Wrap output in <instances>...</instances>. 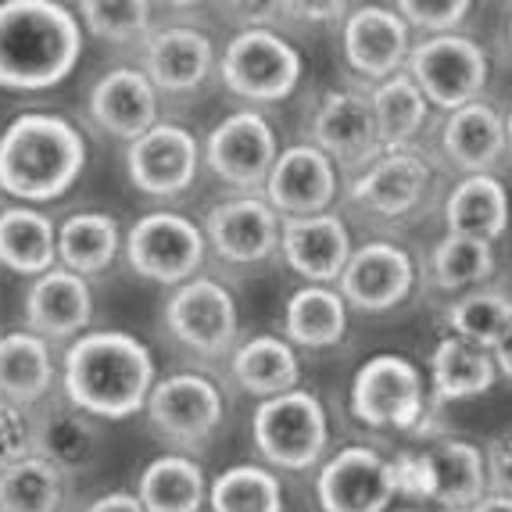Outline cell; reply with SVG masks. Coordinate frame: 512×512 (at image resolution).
Masks as SVG:
<instances>
[{
  "label": "cell",
  "instance_id": "45",
  "mask_svg": "<svg viewBox=\"0 0 512 512\" xmlns=\"http://www.w3.org/2000/svg\"><path fill=\"white\" fill-rule=\"evenodd\" d=\"M287 11H294V15H305V18H341L348 15V8L344 4H287Z\"/></svg>",
  "mask_w": 512,
  "mask_h": 512
},
{
  "label": "cell",
  "instance_id": "5",
  "mask_svg": "<svg viewBox=\"0 0 512 512\" xmlns=\"http://www.w3.org/2000/svg\"><path fill=\"white\" fill-rule=\"evenodd\" d=\"M251 437L269 466L287 473L316 470L330 444V419L316 394L294 387L287 394L265 398L251 416Z\"/></svg>",
  "mask_w": 512,
  "mask_h": 512
},
{
  "label": "cell",
  "instance_id": "44",
  "mask_svg": "<svg viewBox=\"0 0 512 512\" xmlns=\"http://www.w3.org/2000/svg\"><path fill=\"white\" fill-rule=\"evenodd\" d=\"M86 512H147L144 502L137 498V491H111V495H101L86 505Z\"/></svg>",
  "mask_w": 512,
  "mask_h": 512
},
{
  "label": "cell",
  "instance_id": "18",
  "mask_svg": "<svg viewBox=\"0 0 512 512\" xmlns=\"http://www.w3.org/2000/svg\"><path fill=\"white\" fill-rule=\"evenodd\" d=\"M412 287H416L412 255L391 240H369L355 248L348 269L337 280L344 305L359 312H391L409 301Z\"/></svg>",
  "mask_w": 512,
  "mask_h": 512
},
{
  "label": "cell",
  "instance_id": "46",
  "mask_svg": "<svg viewBox=\"0 0 512 512\" xmlns=\"http://www.w3.org/2000/svg\"><path fill=\"white\" fill-rule=\"evenodd\" d=\"M495 366H498V376H509L512 380V326H509V333H505L502 341L495 344Z\"/></svg>",
  "mask_w": 512,
  "mask_h": 512
},
{
  "label": "cell",
  "instance_id": "15",
  "mask_svg": "<svg viewBox=\"0 0 512 512\" xmlns=\"http://www.w3.org/2000/svg\"><path fill=\"white\" fill-rule=\"evenodd\" d=\"M341 47L348 69L362 79L384 83L409 65L412 29L391 4H362L341 22Z\"/></svg>",
  "mask_w": 512,
  "mask_h": 512
},
{
  "label": "cell",
  "instance_id": "28",
  "mask_svg": "<svg viewBox=\"0 0 512 512\" xmlns=\"http://www.w3.org/2000/svg\"><path fill=\"white\" fill-rule=\"evenodd\" d=\"M495 355L459 337H441L430 351V398L434 402H470L495 387Z\"/></svg>",
  "mask_w": 512,
  "mask_h": 512
},
{
  "label": "cell",
  "instance_id": "9",
  "mask_svg": "<svg viewBox=\"0 0 512 512\" xmlns=\"http://www.w3.org/2000/svg\"><path fill=\"white\" fill-rule=\"evenodd\" d=\"M162 319L172 341L201 359H222L237 348V298L226 283L212 280V276H194V280L172 287Z\"/></svg>",
  "mask_w": 512,
  "mask_h": 512
},
{
  "label": "cell",
  "instance_id": "4",
  "mask_svg": "<svg viewBox=\"0 0 512 512\" xmlns=\"http://www.w3.org/2000/svg\"><path fill=\"white\" fill-rule=\"evenodd\" d=\"M351 416L369 430L419 434L430 419V387L423 369L405 355L380 351L351 376Z\"/></svg>",
  "mask_w": 512,
  "mask_h": 512
},
{
  "label": "cell",
  "instance_id": "30",
  "mask_svg": "<svg viewBox=\"0 0 512 512\" xmlns=\"http://www.w3.org/2000/svg\"><path fill=\"white\" fill-rule=\"evenodd\" d=\"M137 498L147 512H201L208 505V477L194 455H158L137 477Z\"/></svg>",
  "mask_w": 512,
  "mask_h": 512
},
{
  "label": "cell",
  "instance_id": "10",
  "mask_svg": "<svg viewBox=\"0 0 512 512\" xmlns=\"http://www.w3.org/2000/svg\"><path fill=\"white\" fill-rule=\"evenodd\" d=\"M205 255V230L180 212H147L126 233V258L133 273L162 287H180L201 276Z\"/></svg>",
  "mask_w": 512,
  "mask_h": 512
},
{
  "label": "cell",
  "instance_id": "29",
  "mask_svg": "<svg viewBox=\"0 0 512 512\" xmlns=\"http://www.w3.org/2000/svg\"><path fill=\"white\" fill-rule=\"evenodd\" d=\"M230 373L240 391L255 394L258 402H265V398H276V394H287L298 387L301 362L291 341L262 333V337H251V341L233 348Z\"/></svg>",
  "mask_w": 512,
  "mask_h": 512
},
{
  "label": "cell",
  "instance_id": "22",
  "mask_svg": "<svg viewBox=\"0 0 512 512\" xmlns=\"http://www.w3.org/2000/svg\"><path fill=\"white\" fill-rule=\"evenodd\" d=\"M86 108L97 129L126 144L158 126V90L140 69H108L97 76L86 94Z\"/></svg>",
  "mask_w": 512,
  "mask_h": 512
},
{
  "label": "cell",
  "instance_id": "43",
  "mask_svg": "<svg viewBox=\"0 0 512 512\" xmlns=\"http://www.w3.org/2000/svg\"><path fill=\"white\" fill-rule=\"evenodd\" d=\"M487 484L491 491H502V495H512V427L502 430L495 441L487 444Z\"/></svg>",
  "mask_w": 512,
  "mask_h": 512
},
{
  "label": "cell",
  "instance_id": "7",
  "mask_svg": "<svg viewBox=\"0 0 512 512\" xmlns=\"http://www.w3.org/2000/svg\"><path fill=\"white\" fill-rule=\"evenodd\" d=\"M405 72L423 90L430 108L459 111L480 101L491 76V61L484 47L466 33L423 36L419 43H412Z\"/></svg>",
  "mask_w": 512,
  "mask_h": 512
},
{
  "label": "cell",
  "instance_id": "36",
  "mask_svg": "<svg viewBox=\"0 0 512 512\" xmlns=\"http://www.w3.org/2000/svg\"><path fill=\"white\" fill-rule=\"evenodd\" d=\"M65 473L40 455H22L0 470V512H61Z\"/></svg>",
  "mask_w": 512,
  "mask_h": 512
},
{
  "label": "cell",
  "instance_id": "17",
  "mask_svg": "<svg viewBox=\"0 0 512 512\" xmlns=\"http://www.w3.org/2000/svg\"><path fill=\"white\" fill-rule=\"evenodd\" d=\"M208 248L230 265H258L280 251L283 219L262 194L226 197L205 215Z\"/></svg>",
  "mask_w": 512,
  "mask_h": 512
},
{
  "label": "cell",
  "instance_id": "27",
  "mask_svg": "<svg viewBox=\"0 0 512 512\" xmlns=\"http://www.w3.org/2000/svg\"><path fill=\"white\" fill-rule=\"evenodd\" d=\"M512 219V201L505 183L495 172H480V176H462L444 201V222L448 233L462 237H477L495 244L505 237Z\"/></svg>",
  "mask_w": 512,
  "mask_h": 512
},
{
  "label": "cell",
  "instance_id": "26",
  "mask_svg": "<svg viewBox=\"0 0 512 512\" xmlns=\"http://www.w3.org/2000/svg\"><path fill=\"white\" fill-rule=\"evenodd\" d=\"M434 498L444 512H470L487 495V459L484 448L462 437H441L427 448Z\"/></svg>",
  "mask_w": 512,
  "mask_h": 512
},
{
  "label": "cell",
  "instance_id": "24",
  "mask_svg": "<svg viewBox=\"0 0 512 512\" xmlns=\"http://www.w3.org/2000/svg\"><path fill=\"white\" fill-rule=\"evenodd\" d=\"M441 151L462 176L491 172L502 162V154L509 151L505 115L484 97L459 111H448L441 126Z\"/></svg>",
  "mask_w": 512,
  "mask_h": 512
},
{
  "label": "cell",
  "instance_id": "20",
  "mask_svg": "<svg viewBox=\"0 0 512 512\" xmlns=\"http://www.w3.org/2000/svg\"><path fill=\"white\" fill-rule=\"evenodd\" d=\"M351 233L341 215L319 212L287 219L280 230V255L294 273L319 287H333L351 262Z\"/></svg>",
  "mask_w": 512,
  "mask_h": 512
},
{
  "label": "cell",
  "instance_id": "34",
  "mask_svg": "<svg viewBox=\"0 0 512 512\" xmlns=\"http://www.w3.org/2000/svg\"><path fill=\"white\" fill-rule=\"evenodd\" d=\"M119 248V222L104 212H76L58 226V262L79 276L104 273Z\"/></svg>",
  "mask_w": 512,
  "mask_h": 512
},
{
  "label": "cell",
  "instance_id": "21",
  "mask_svg": "<svg viewBox=\"0 0 512 512\" xmlns=\"http://www.w3.org/2000/svg\"><path fill=\"white\" fill-rule=\"evenodd\" d=\"M215 43L197 26H165L154 29L144 43V76L162 94H194L212 76Z\"/></svg>",
  "mask_w": 512,
  "mask_h": 512
},
{
  "label": "cell",
  "instance_id": "16",
  "mask_svg": "<svg viewBox=\"0 0 512 512\" xmlns=\"http://www.w3.org/2000/svg\"><path fill=\"white\" fill-rule=\"evenodd\" d=\"M201 169V144L187 126L158 122L126 147L129 183L147 197H180L194 187Z\"/></svg>",
  "mask_w": 512,
  "mask_h": 512
},
{
  "label": "cell",
  "instance_id": "37",
  "mask_svg": "<svg viewBox=\"0 0 512 512\" xmlns=\"http://www.w3.org/2000/svg\"><path fill=\"white\" fill-rule=\"evenodd\" d=\"M212 512H283V480L269 466L237 462L208 480Z\"/></svg>",
  "mask_w": 512,
  "mask_h": 512
},
{
  "label": "cell",
  "instance_id": "8",
  "mask_svg": "<svg viewBox=\"0 0 512 512\" xmlns=\"http://www.w3.org/2000/svg\"><path fill=\"white\" fill-rule=\"evenodd\" d=\"M147 423L169 448L201 452L219 434L226 419V398L205 373H172L158 380L147 398Z\"/></svg>",
  "mask_w": 512,
  "mask_h": 512
},
{
  "label": "cell",
  "instance_id": "41",
  "mask_svg": "<svg viewBox=\"0 0 512 512\" xmlns=\"http://www.w3.org/2000/svg\"><path fill=\"white\" fill-rule=\"evenodd\" d=\"M394 11L405 18V26L423 36H448L459 33L462 18L470 15L466 0H402Z\"/></svg>",
  "mask_w": 512,
  "mask_h": 512
},
{
  "label": "cell",
  "instance_id": "11",
  "mask_svg": "<svg viewBox=\"0 0 512 512\" xmlns=\"http://www.w3.org/2000/svg\"><path fill=\"white\" fill-rule=\"evenodd\" d=\"M276 158V129L255 108L230 111L222 122H215L205 140V165L226 187L244 194H262Z\"/></svg>",
  "mask_w": 512,
  "mask_h": 512
},
{
  "label": "cell",
  "instance_id": "13",
  "mask_svg": "<svg viewBox=\"0 0 512 512\" xmlns=\"http://www.w3.org/2000/svg\"><path fill=\"white\" fill-rule=\"evenodd\" d=\"M434 194V165L416 151H384L348 187V201L369 219H409Z\"/></svg>",
  "mask_w": 512,
  "mask_h": 512
},
{
  "label": "cell",
  "instance_id": "48",
  "mask_svg": "<svg viewBox=\"0 0 512 512\" xmlns=\"http://www.w3.org/2000/svg\"><path fill=\"white\" fill-rule=\"evenodd\" d=\"M505 140H509V151H512V111L505 115Z\"/></svg>",
  "mask_w": 512,
  "mask_h": 512
},
{
  "label": "cell",
  "instance_id": "32",
  "mask_svg": "<svg viewBox=\"0 0 512 512\" xmlns=\"http://www.w3.org/2000/svg\"><path fill=\"white\" fill-rule=\"evenodd\" d=\"M283 330L294 348L308 351H326L333 344L344 341L348 333V305H344L337 287H319V283H305L287 298V312H283Z\"/></svg>",
  "mask_w": 512,
  "mask_h": 512
},
{
  "label": "cell",
  "instance_id": "42",
  "mask_svg": "<svg viewBox=\"0 0 512 512\" xmlns=\"http://www.w3.org/2000/svg\"><path fill=\"white\" fill-rule=\"evenodd\" d=\"M29 452H33V423H26L22 409L0 402V470Z\"/></svg>",
  "mask_w": 512,
  "mask_h": 512
},
{
  "label": "cell",
  "instance_id": "47",
  "mask_svg": "<svg viewBox=\"0 0 512 512\" xmlns=\"http://www.w3.org/2000/svg\"><path fill=\"white\" fill-rule=\"evenodd\" d=\"M470 512H512V495H502V491H487Z\"/></svg>",
  "mask_w": 512,
  "mask_h": 512
},
{
  "label": "cell",
  "instance_id": "39",
  "mask_svg": "<svg viewBox=\"0 0 512 512\" xmlns=\"http://www.w3.org/2000/svg\"><path fill=\"white\" fill-rule=\"evenodd\" d=\"M430 276L441 291H470L495 276V244L444 233L430 251Z\"/></svg>",
  "mask_w": 512,
  "mask_h": 512
},
{
  "label": "cell",
  "instance_id": "33",
  "mask_svg": "<svg viewBox=\"0 0 512 512\" xmlns=\"http://www.w3.org/2000/svg\"><path fill=\"white\" fill-rule=\"evenodd\" d=\"M369 104H373L376 133H380L384 151H405L427 129L430 104L423 97V90L412 83L409 72H398V76L376 83L373 94H369Z\"/></svg>",
  "mask_w": 512,
  "mask_h": 512
},
{
  "label": "cell",
  "instance_id": "35",
  "mask_svg": "<svg viewBox=\"0 0 512 512\" xmlns=\"http://www.w3.org/2000/svg\"><path fill=\"white\" fill-rule=\"evenodd\" d=\"M33 455L58 466L61 473L83 470L86 462L97 455L94 419L79 412L76 405H69V409H47L40 416V423L33 427Z\"/></svg>",
  "mask_w": 512,
  "mask_h": 512
},
{
  "label": "cell",
  "instance_id": "25",
  "mask_svg": "<svg viewBox=\"0 0 512 512\" xmlns=\"http://www.w3.org/2000/svg\"><path fill=\"white\" fill-rule=\"evenodd\" d=\"M54 351L51 341L33 330H11L0 337V402L15 409H33L54 387Z\"/></svg>",
  "mask_w": 512,
  "mask_h": 512
},
{
  "label": "cell",
  "instance_id": "2",
  "mask_svg": "<svg viewBox=\"0 0 512 512\" xmlns=\"http://www.w3.org/2000/svg\"><path fill=\"white\" fill-rule=\"evenodd\" d=\"M83 54V22L54 0L0 4V86L51 90L69 79Z\"/></svg>",
  "mask_w": 512,
  "mask_h": 512
},
{
  "label": "cell",
  "instance_id": "40",
  "mask_svg": "<svg viewBox=\"0 0 512 512\" xmlns=\"http://www.w3.org/2000/svg\"><path fill=\"white\" fill-rule=\"evenodd\" d=\"M79 18L83 26L104 43H147V36L154 33V8L144 0H115V4H104V0H86L79 4Z\"/></svg>",
  "mask_w": 512,
  "mask_h": 512
},
{
  "label": "cell",
  "instance_id": "3",
  "mask_svg": "<svg viewBox=\"0 0 512 512\" xmlns=\"http://www.w3.org/2000/svg\"><path fill=\"white\" fill-rule=\"evenodd\" d=\"M86 140L69 119L26 111L0 133V190L29 208L61 197L83 176Z\"/></svg>",
  "mask_w": 512,
  "mask_h": 512
},
{
  "label": "cell",
  "instance_id": "1",
  "mask_svg": "<svg viewBox=\"0 0 512 512\" xmlns=\"http://www.w3.org/2000/svg\"><path fill=\"white\" fill-rule=\"evenodd\" d=\"M154 359L126 330L76 337L61 359V387L69 405L90 419H133L154 391Z\"/></svg>",
  "mask_w": 512,
  "mask_h": 512
},
{
  "label": "cell",
  "instance_id": "12",
  "mask_svg": "<svg viewBox=\"0 0 512 512\" xmlns=\"http://www.w3.org/2000/svg\"><path fill=\"white\" fill-rule=\"evenodd\" d=\"M394 498V462L369 444H348L319 462L316 502L323 512H387Z\"/></svg>",
  "mask_w": 512,
  "mask_h": 512
},
{
  "label": "cell",
  "instance_id": "6",
  "mask_svg": "<svg viewBox=\"0 0 512 512\" xmlns=\"http://www.w3.org/2000/svg\"><path fill=\"white\" fill-rule=\"evenodd\" d=\"M305 61L287 36L269 26H244L219 54L222 86L248 104H280L298 90Z\"/></svg>",
  "mask_w": 512,
  "mask_h": 512
},
{
  "label": "cell",
  "instance_id": "23",
  "mask_svg": "<svg viewBox=\"0 0 512 512\" xmlns=\"http://www.w3.org/2000/svg\"><path fill=\"white\" fill-rule=\"evenodd\" d=\"M29 330L43 341H69L94 319V291L86 276L72 273L65 265H54L51 273L36 276L22 305Z\"/></svg>",
  "mask_w": 512,
  "mask_h": 512
},
{
  "label": "cell",
  "instance_id": "19",
  "mask_svg": "<svg viewBox=\"0 0 512 512\" xmlns=\"http://www.w3.org/2000/svg\"><path fill=\"white\" fill-rule=\"evenodd\" d=\"M337 165L326 158L319 147L294 144L280 151L269 180H265L262 197L280 212V219H298V215H319L330 212L337 197Z\"/></svg>",
  "mask_w": 512,
  "mask_h": 512
},
{
  "label": "cell",
  "instance_id": "38",
  "mask_svg": "<svg viewBox=\"0 0 512 512\" xmlns=\"http://www.w3.org/2000/svg\"><path fill=\"white\" fill-rule=\"evenodd\" d=\"M444 319H448L452 337L477 344L484 351H495V344L512 326V294L495 291V287H477V291L452 301Z\"/></svg>",
  "mask_w": 512,
  "mask_h": 512
},
{
  "label": "cell",
  "instance_id": "49",
  "mask_svg": "<svg viewBox=\"0 0 512 512\" xmlns=\"http://www.w3.org/2000/svg\"><path fill=\"white\" fill-rule=\"evenodd\" d=\"M509 51H512V18H509Z\"/></svg>",
  "mask_w": 512,
  "mask_h": 512
},
{
  "label": "cell",
  "instance_id": "31",
  "mask_svg": "<svg viewBox=\"0 0 512 512\" xmlns=\"http://www.w3.org/2000/svg\"><path fill=\"white\" fill-rule=\"evenodd\" d=\"M58 262V230L43 212L15 205L0 212V265L18 276L51 273Z\"/></svg>",
  "mask_w": 512,
  "mask_h": 512
},
{
  "label": "cell",
  "instance_id": "14",
  "mask_svg": "<svg viewBox=\"0 0 512 512\" xmlns=\"http://www.w3.org/2000/svg\"><path fill=\"white\" fill-rule=\"evenodd\" d=\"M308 144L319 147L337 169H351L355 176L369 169L384 154L369 94H362V90H330L312 111Z\"/></svg>",
  "mask_w": 512,
  "mask_h": 512
}]
</instances>
